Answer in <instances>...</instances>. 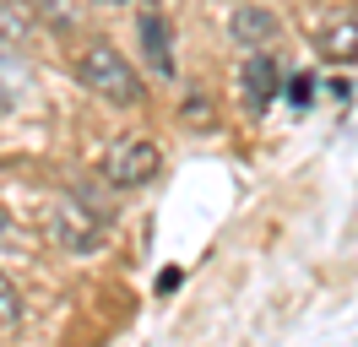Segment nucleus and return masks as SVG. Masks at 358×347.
<instances>
[{
	"label": "nucleus",
	"mask_w": 358,
	"mask_h": 347,
	"mask_svg": "<svg viewBox=\"0 0 358 347\" xmlns=\"http://www.w3.org/2000/svg\"><path fill=\"white\" fill-rule=\"evenodd\" d=\"M6 234H11V222H6V212H0V239H6Z\"/></svg>",
	"instance_id": "nucleus-11"
},
{
	"label": "nucleus",
	"mask_w": 358,
	"mask_h": 347,
	"mask_svg": "<svg viewBox=\"0 0 358 347\" xmlns=\"http://www.w3.org/2000/svg\"><path fill=\"white\" fill-rule=\"evenodd\" d=\"M288 98H293L299 108L315 104V76H293V82H288Z\"/></svg>",
	"instance_id": "nucleus-9"
},
{
	"label": "nucleus",
	"mask_w": 358,
	"mask_h": 347,
	"mask_svg": "<svg viewBox=\"0 0 358 347\" xmlns=\"http://www.w3.org/2000/svg\"><path fill=\"white\" fill-rule=\"evenodd\" d=\"M76 82L87 87V92H98V98H109L114 108H131L147 98V87H141V76H136V65L114 49V43H87L82 55H76Z\"/></svg>",
	"instance_id": "nucleus-1"
},
{
	"label": "nucleus",
	"mask_w": 358,
	"mask_h": 347,
	"mask_svg": "<svg viewBox=\"0 0 358 347\" xmlns=\"http://www.w3.org/2000/svg\"><path fill=\"white\" fill-rule=\"evenodd\" d=\"M141 27V49H147V60H152L157 76H174V49H169V22L157 17V11H141L136 17Z\"/></svg>",
	"instance_id": "nucleus-6"
},
{
	"label": "nucleus",
	"mask_w": 358,
	"mask_h": 347,
	"mask_svg": "<svg viewBox=\"0 0 358 347\" xmlns=\"http://www.w3.org/2000/svg\"><path fill=\"white\" fill-rule=\"evenodd\" d=\"M157 169H163V152H157L147 136H125V141H114L109 157H103V174H109V185H120V190L152 185Z\"/></svg>",
	"instance_id": "nucleus-3"
},
{
	"label": "nucleus",
	"mask_w": 358,
	"mask_h": 347,
	"mask_svg": "<svg viewBox=\"0 0 358 347\" xmlns=\"http://www.w3.org/2000/svg\"><path fill=\"white\" fill-rule=\"evenodd\" d=\"M277 92H282V65L271 60L266 49H250V60H245V108L250 114H266Z\"/></svg>",
	"instance_id": "nucleus-4"
},
{
	"label": "nucleus",
	"mask_w": 358,
	"mask_h": 347,
	"mask_svg": "<svg viewBox=\"0 0 358 347\" xmlns=\"http://www.w3.org/2000/svg\"><path fill=\"white\" fill-rule=\"evenodd\" d=\"M320 60H331V65L358 60V22H331L320 33Z\"/></svg>",
	"instance_id": "nucleus-7"
},
{
	"label": "nucleus",
	"mask_w": 358,
	"mask_h": 347,
	"mask_svg": "<svg viewBox=\"0 0 358 347\" xmlns=\"http://www.w3.org/2000/svg\"><path fill=\"white\" fill-rule=\"evenodd\" d=\"M103 6H120V0H103Z\"/></svg>",
	"instance_id": "nucleus-12"
},
{
	"label": "nucleus",
	"mask_w": 358,
	"mask_h": 347,
	"mask_svg": "<svg viewBox=\"0 0 358 347\" xmlns=\"http://www.w3.org/2000/svg\"><path fill=\"white\" fill-rule=\"evenodd\" d=\"M33 11H44L49 22H71V0H33Z\"/></svg>",
	"instance_id": "nucleus-10"
},
{
	"label": "nucleus",
	"mask_w": 358,
	"mask_h": 347,
	"mask_svg": "<svg viewBox=\"0 0 358 347\" xmlns=\"http://www.w3.org/2000/svg\"><path fill=\"white\" fill-rule=\"evenodd\" d=\"M22 320V299H17V288L0 277V325H17Z\"/></svg>",
	"instance_id": "nucleus-8"
},
{
	"label": "nucleus",
	"mask_w": 358,
	"mask_h": 347,
	"mask_svg": "<svg viewBox=\"0 0 358 347\" xmlns=\"http://www.w3.org/2000/svg\"><path fill=\"white\" fill-rule=\"evenodd\" d=\"M103 222H109V212H103L92 195L66 190L55 201V212H49V234H55V244L71 250V255H92V250L103 244Z\"/></svg>",
	"instance_id": "nucleus-2"
},
{
	"label": "nucleus",
	"mask_w": 358,
	"mask_h": 347,
	"mask_svg": "<svg viewBox=\"0 0 358 347\" xmlns=\"http://www.w3.org/2000/svg\"><path fill=\"white\" fill-rule=\"evenodd\" d=\"M277 33H282V22H277V11H266V6H239V11L228 17V38L239 43V49H266Z\"/></svg>",
	"instance_id": "nucleus-5"
}]
</instances>
